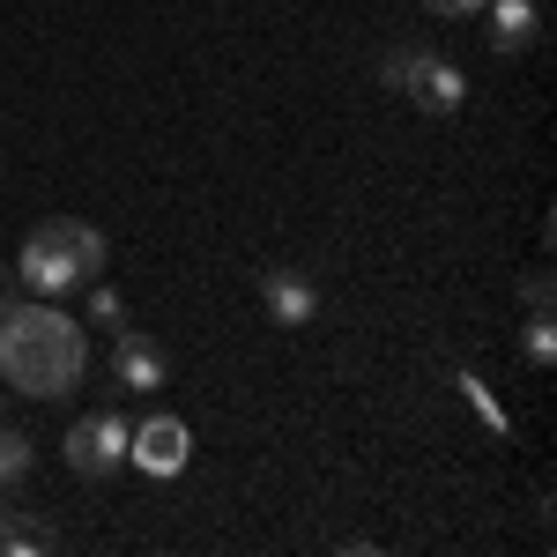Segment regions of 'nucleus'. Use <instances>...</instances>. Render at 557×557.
Instances as JSON below:
<instances>
[{
  "label": "nucleus",
  "instance_id": "nucleus-15",
  "mask_svg": "<svg viewBox=\"0 0 557 557\" xmlns=\"http://www.w3.org/2000/svg\"><path fill=\"white\" fill-rule=\"evenodd\" d=\"M431 15H483V8H491V0H424Z\"/></svg>",
  "mask_w": 557,
  "mask_h": 557
},
{
  "label": "nucleus",
  "instance_id": "nucleus-9",
  "mask_svg": "<svg viewBox=\"0 0 557 557\" xmlns=\"http://www.w3.org/2000/svg\"><path fill=\"white\" fill-rule=\"evenodd\" d=\"M60 528L45 513H23V506H0V557H52Z\"/></svg>",
  "mask_w": 557,
  "mask_h": 557
},
{
  "label": "nucleus",
  "instance_id": "nucleus-16",
  "mask_svg": "<svg viewBox=\"0 0 557 557\" xmlns=\"http://www.w3.org/2000/svg\"><path fill=\"white\" fill-rule=\"evenodd\" d=\"M8 305H15V268L0 260V312H8Z\"/></svg>",
  "mask_w": 557,
  "mask_h": 557
},
{
  "label": "nucleus",
  "instance_id": "nucleus-10",
  "mask_svg": "<svg viewBox=\"0 0 557 557\" xmlns=\"http://www.w3.org/2000/svg\"><path fill=\"white\" fill-rule=\"evenodd\" d=\"M30 469H38V446H30L15 424H0V483L23 491V475H30Z\"/></svg>",
  "mask_w": 557,
  "mask_h": 557
},
{
  "label": "nucleus",
  "instance_id": "nucleus-7",
  "mask_svg": "<svg viewBox=\"0 0 557 557\" xmlns=\"http://www.w3.org/2000/svg\"><path fill=\"white\" fill-rule=\"evenodd\" d=\"M401 97H417V104H424L431 120H454V112L469 104V75H461L454 60H438V52H431V60H424V75H417V83L401 89Z\"/></svg>",
  "mask_w": 557,
  "mask_h": 557
},
{
  "label": "nucleus",
  "instance_id": "nucleus-6",
  "mask_svg": "<svg viewBox=\"0 0 557 557\" xmlns=\"http://www.w3.org/2000/svg\"><path fill=\"white\" fill-rule=\"evenodd\" d=\"M164 372H172V364H164V349L149 343L141 327H112V380L127 386V394H157Z\"/></svg>",
  "mask_w": 557,
  "mask_h": 557
},
{
  "label": "nucleus",
  "instance_id": "nucleus-1",
  "mask_svg": "<svg viewBox=\"0 0 557 557\" xmlns=\"http://www.w3.org/2000/svg\"><path fill=\"white\" fill-rule=\"evenodd\" d=\"M83 372H89V343L52 298L0 312V380H15L30 401H60V394L83 386Z\"/></svg>",
  "mask_w": 557,
  "mask_h": 557
},
{
  "label": "nucleus",
  "instance_id": "nucleus-2",
  "mask_svg": "<svg viewBox=\"0 0 557 557\" xmlns=\"http://www.w3.org/2000/svg\"><path fill=\"white\" fill-rule=\"evenodd\" d=\"M97 268H104V231L83 223V215H45L30 223V238H23V290L30 298H67V290H89L97 283Z\"/></svg>",
  "mask_w": 557,
  "mask_h": 557
},
{
  "label": "nucleus",
  "instance_id": "nucleus-13",
  "mask_svg": "<svg viewBox=\"0 0 557 557\" xmlns=\"http://www.w3.org/2000/svg\"><path fill=\"white\" fill-rule=\"evenodd\" d=\"M89 320H97V327H127V298H120L112 283H89Z\"/></svg>",
  "mask_w": 557,
  "mask_h": 557
},
{
  "label": "nucleus",
  "instance_id": "nucleus-12",
  "mask_svg": "<svg viewBox=\"0 0 557 557\" xmlns=\"http://www.w3.org/2000/svg\"><path fill=\"white\" fill-rule=\"evenodd\" d=\"M520 349H528V364H535V372H550V357H557V327H550V312H535V320H528Z\"/></svg>",
  "mask_w": 557,
  "mask_h": 557
},
{
  "label": "nucleus",
  "instance_id": "nucleus-4",
  "mask_svg": "<svg viewBox=\"0 0 557 557\" xmlns=\"http://www.w3.org/2000/svg\"><path fill=\"white\" fill-rule=\"evenodd\" d=\"M260 305H268L275 327H312L320 305H327V290H320L305 268H260Z\"/></svg>",
  "mask_w": 557,
  "mask_h": 557
},
{
  "label": "nucleus",
  "instance_id": "nucleus-11",
  "mask_svg": "<svg viewBox=\"0 0 557 557\" xmlns=\"http://www.w3.org/2000/svg\"><path fill=\"white\" fill-rule=\"evenodd\" d=\"M424 60H431V45H386V52H380L386 89H409L417 75H424Z\"/></svg>",
  "mask_w": 557,
  "mask_h": 557
},
{
  "label": "nucleus",
  "instance_id": "nucleus-14",
  "mask_svg": "<svg viewBox=\"0 0 557 557\" xmlns=\"http://www.w3.org/2000/svg\"><path fill=\"white\" fill-rule=\"evenodd\" d=\"M520 298H528V312H550V275H543V268H535V275H528V283H520Z\"/></svg>",
  "mask_w": 557,
  "mask_h": 557
},
{
  "label": "nucleus",
  "instance_id": "nucleus-3",
  "mask_svg": "<svg viewBox=\"0 0 557 557\" xmlns=\"http://www.w3.org/2000/svg\"><path fill=\"white\" fill-rule=\"evenodd\" d=\"M127 417L120 409H97V417H83V424L67 431V469L83 475V483H112V475L127 469Z\"/></svg>",
  "mask_w": 557,
  "mask_h": 557
},
{
  "label": "nucleus",
  "instance_id": "nucleus-17",
  "mask_svg": "<svg viewBox=\"0 0 557 557\" xmlns=\"http://www.w3.org/2000/svg\"><path fill=\"white\" fill-rule=\"evenodd\" d=\"M0 506H8V483H0Z\"/></svg>",
  "mask_w": 557,
  "mask_h": 557
},
{
  "label": "nucleus",
  "instance_id": "nucleus-8",
  "mask_svg": "<svg viewBox=\"0 0 557 557\" xmlns=\"http://www.w3.org/2000/svg\"><path fill=\"white\" fill-rule=\"evenodd\" d=\"M483 23H491V52H528L543 38V8L535 0H491Z\"/></svg>",
  "mask_w": 557,
  "mask_h": 557
},
{
  "label": "nucleus",
  "instance_id": "nucleus-5",
  "mask_svg": "<svg viewBox=\"0 0 557 557\" xmlns=\"http://www.w3.org/2000/svg\"><path fill=\"white\" fill-rule=\"evenodd\" d=\"M186 454H194V431L178 424V417H149V424L127 431V461L149 475H178L186 469Z\"/></svg>",
  "mask_w": 557,
  "mask_h": 557
}]
</instances>
